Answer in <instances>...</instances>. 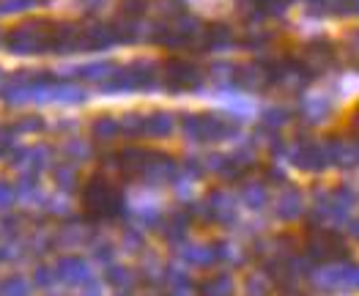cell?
Returning <instances> with one entry per match:
<instances>
[{"label": "cell", "instance_id": "obj_1", "mask_svg": "<svg viewBox=\"0 0 359 296\" xmlns=\"http://www.w3.org/2000/svg\"><path fill=\"white\" fill-rule=\"evenodd\" d=\"M53 22L47 20H25L3 33V44L14 55H39L53 44Z\"/></svg>", "mask_w": 359, "mask_h": 296}, {"label": "cell", "instance_id": "obj_2", "mask_svg": "<svg viewBox=\"0 0 359 296\" xmlns=\"http://www.w3.org/2000/svg\"><path fill=\"white\" fill-rule=\"evenodd\" d=\"M121 203L118 192L104 181V178H96L86 187V206H96V214L104 217L110 211H116V206Z\"/></svg>", "mask_w": 359, "mask_h": 296}, {"label": "cell", "instance_id": "obj_3", "mask_svg": "<svg viewBox=\"0 0 359 296\" xmlns=\"http://www.w3.org/2000/svg\"><path fill=\"white\" fill-rule=\"evenodd\" d=\"M165 80H168L170 88H195L201 83V72L189 60L173 58L168 60V66H165Z\"/></svg>", "mask_w": 359, "mask_h": 296}, {"label": "cell", "instance_id": "obj_4", "mask_svg": "<svg viewBox=\"0 0 359 296\" xmlns=\"http://www.w3.org/2000/svg\"><path fill=\"white\" fill-rule=\"evenodd\" d=\"M121 6H123L126 14H143L146 6H149V0H121Z\"/></svg>", "mask_w": 359, "mask_h": 296}]
</instances>
